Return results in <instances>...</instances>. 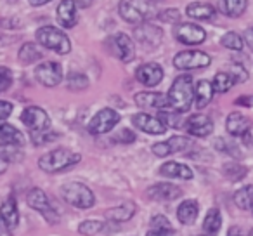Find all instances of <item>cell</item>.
Here are the masks:
<instances>
[{
	"instance_id": "cell-22",
	"label": "cell",
	"mask_w": 253,
	"mask_h": 236,
	"mask_svg": "<svg viewBox=\"0 0 253 236\" xmlns=\"http://www.w3.org/2000/svg\"><path fill=\"white\" fill-rule=\"evenodd\" d=\"M0 217H2V222L4 226L9 229V231H14L19 224V212H18V203H16L14 196L5 198V201L0 207Z\"/></svg>"
},
{
	"instance_id": "cell-25",
	"label": "cell",
	"mask_w": 253,
	"mask_h": 236,
	"mask_svg": "<svg viewBox=\"0 0 253 236\" xmlns=\"http://www.w3.org/2000/svg\"><path fill=\"white\" fill-rule=\"evenodd\" d=\"M213 85L208 80H200L194 87V104L198 109H203L213 99Z\"/></svg>"
},
{
	"instance_id": "cell-36",
	"label": "cell",
	"mask_w": 253,
	"mask_h": 236,
	"mask_svg": "<svg viewBox=\"0 0 253 236\" xmlns=\"http://www.w3.org/2000/svg\"><path fill=\"white\" fill-rule=\"evenodd\" d=\"M66 84H68V89H70V91H84V89L88 85V80L84 73H80V71H71L66 78Z\"/></svg>"
},
{
	"instance_id": "cell-21",
	"label": "cell",
	"mask_w": 253,
	"mask_h": 236,
	"mask_svg": "<svg viewBox=\"0 0 253 236\" xmlns=\"http://www.w3.org/2000/svg\"><path fill=\"white\" fill-rule=\"evenodd\" d=\"M250 127H252V120L248 116H245L243 113H231L225 120V129L231 136L234 138H245L246 134L250 132Z\"/></svg>"
},
{
	"instance_id": "cell-45",
	"label": "cell",
	"mask_w": 253,
	"mask_h": 236,
	"mask_svg": "<svg viewBox=\"0 0 253 236\" xmlns=\"http://www.w3.org/2000/svg\"><path fill=\"white\" fill-rule=\"evenodd\" d=\"M12 102H9V101H0V122H4L5 118H9L11 116V113H12Z\"/></svg>"
},
{
	"instance_id": "cell-12",
	"label": "cell",
	"mask_w": 253,
	"mask_h": 236,
	"mask_svg": "<svg viewBox=\"0 0 253 236\" xmlns=\"http://www.w3.org/2000/svg\"><path fill=\"white\" fill-rule=\"evenodd\" d=\"M193 146L189 138H180V136H173L170 138L169 141H162V142H156L153 144V153L156 156H169V155H173V153H186L187 149Z\"/></svg>"
},
{
	"instance_id": "cell-51",
	"label": "cell",
	"mask_w": 253,
	"mask_h": 236,
	"mask_svg": "<svg viewBox=\"0 0 253 236\" xmlns=\"http://www.w3.org/2000/svg\"><path fill=\"white\" fill-rule=\"evenodd\" d=\"M75 2H77V5H80V7L85 9V7H90L94 0H75Z\"/></svg>"
},
{
	"instance_id": "cell-23",
	"label": "cell",
	"mask_w": 253,
	"mask_h": 236,
	"mask_svg": "<svg viewBox=\"0 0 253 236\" xmlns=\"http://www.w3.org/2000/svg\"><path fill=\"white\" fill-rule=\"evenodd\" d=\"M186 14L196 21H210L215 18V7L207 2H191L186 7Z\"/></svg>"
},
{
	"instance_id": "cell-9",
	"label": "cell",
	"mask_w": 253,
	"mask_h": 236,
	"mask_svg": "<svg viewBox=\"0 0 253 236\" xmlns=\"http://www.w3.org/2000/svg\"><path fill=\"white\" fill-rule=\"evenodd\" d=\"M35 78L43 87H56L63 82V66L56 61H43L35 68Z\"/></svg>"
},
{
	"instance_id": "cell-56",
	"label": "cell",
	"mask_w": 253,
	"mask_h": 236,
	"mask_svg": "<svg viewBox=\"0 0 253 236\" xmlns=\"http://www.w3.org/2000/svg\"><path fill=\"white\" fill-rule=\"evenodd\" d=\"M0 221H2V217H0Z\"/></svg>"
},
{
	"instance_id": "cell-2",
	"label": "cell",
	"mask_w": 253,
	"mask_h": 236,
	"mask_svg": "<svg viewBox=\"0 0 253 236\" xmlns=\"http://www.w3.org/2000/svg\"><path fill=\"white\" fill-rule=\"evenodd\" d=\"M82 160V156L78 153H73L70 149H54V151L45 153L43 156L39 158V167L47 174H57L68 170L71 167H75Z\"/></svg>"
},
{
	"instance_id": "cell-24",
	"label": "cell",
	"mask_w": 253,
	"mask_h": 236,
	"mask_svg": "<svg viewBox=\"0 0 253 236\" xmlns=\"http://www.w3.org/2000/svg\"><path fill=\"white\" fill-rule=\"evenodd\" d=\"M160 174L165 177H172V179H184V181L193 179V170L179 162H165L160 167Z\"/></svg>"
},
{
	"instance_id": "cell-33",
	"label": "cell",
	"mask_w": 253,
	"mask_h": 236,
	"mask_svg": "<svg viewBox=\"0 0 253 236\" xmlns=\"http://www.w3.org/2000/svg\"><path fill=\"white\" fill-rule=\"evenodd\" d=\"M234 203L241 210H248L253 207V186H245L234 193Z\"/></svg>"
},
{
	"instance_id": "cell-17",
	"label": "cell",
	"mask_w": 253,
	"mask_h": 236,
	"mask_svg": "<svg viewBox=\"0 0 253 236\" xmlns=\"http://www.w3.org/2000/svg\"><path fill=\"white\" fill-rule=\"evenodd\" d=\"M146 193H148V196L151 200H160V201H172L182 196V189L170 183H158L155 186L148 188Z\"/></svg>"
},
{
	"instance_id": "cell-30",
	"label": "cell",
	"mask_w": 253,
	"mask_h": 236,
	"mask_svg": "<svg viewBox=\"0 0 253 236\" xmlns=\"http://www.w3.org/2000/svg\"><path fill=\"white\" fill-rule=\"evenodd\" d=\"M18 56H19V61H21L23 64H32V63H35V61L42 59L43 54H42V49H40L37 44L26 42L21 46Z\"/></svg>"
},
{
	"instance_id": "cell-41",
	"label": "cell",
	"mask_w": 253,
	"mask_h": 236,
	"mask_svg": "<svg viewBox=\"0 0 253 236\" xmlns=\"http://www.w3.org/2000/svg\"><path fill=\"white\" fill-rule=\"evenodd\" d=\"M151 229H158V231H167V229H172L170 221L165 215H155L151 219Z\"/></svg>"
},
{
	"instance_id": "cell-16",
	"label": "cell",
	"mask_w": 253,
	"mask_h": 236,
	"mask_svg": "<svg viewBox=\"0 0 253 236\" xmlns=\"http://www.w3.org/2000/svg\"><path fill=\"white\" fill-rule=\"evenodd\" d=\"M135 77L146 87H155L163 80V68L158 63H144L137 68Z\"/></svg>"
},
{
	"instance_id": "cell-6",
	"label": "cell",
	"mask_w": 253,
	"mask_h": 236,
	"mask_svg": "<svg viewBox=\"0 0 253 236\" xmlns=\"http://www.w3.org/2000/svg\"><path fill=\"white\" fill-rule=\"evenodd\" d=\"M26 201H28V205L33 208V210L42 214L43 219H45L49 224H57V222H59V214H57L56 208L50 205L49 196H47L40 188L30 189L28 194H26Z\"/></svg>"
},
{
	"instance_id": "cell-49",
	"label": "cell",
	"mask_w": 253,
	"mask_h": 236,
	"mask_svg": "<svg viewBox=\"0 0 253 236\" xmlns=\"http://www.w3.org/2000/svg\"><path fill=\"white\" fill-rule=\"evenodd\" d=\"M148 236H173L172 229H167V231H158V229H151L148 233Z\"/></svg>"
},
{
	"instance_id": "cell-54",
	"label": "cell",
	"mask_w": 253,
	"mask_h": 236,
	"mask_svg": "<svg viewBox=\"0 0 253 236\" xmlns=\"http://www.w3.org/2000/svg\"><path fill=\"white\" fill-rule=\"evenodd\" d=\"M248 236H253V229H252V231H250V235Z\"/></svg>"
},
{
	"instance_id": "cell-7",
	"label": "cell",
	"mask_w": 253,
	"mask_h": 236,
	"mask_svg": "<svg viewBox=\"0 0 253 236\" xmlns=\"http://www.w3.org/2000/svg\"><path fill=\"white\" fill-rule=\"evenodd\" d=\"M120 122V113L116 109L111 108H102L101 111H97L94 115V118L88 124V132L94 136H101V134H108L109 131L118 125Z\"/></svg>"
},
{
	"instance_id": "cell-40",
	"label": "cell",
	"mask_w": 253,
	"mask_h": 236,
	"mask_svg": "<svg viewBox=\"0 0 253 236\" xmlns=\"http://www.w3.org/2000/svg\"><path fill=\"white\" fill-rule=\"evenodd\" d=\"M229 73L234 77L236 84H243V82L248 80V71H246L241 64H231V68H229Z\"/></svg>"
},
{
	"instance_id": "cell-42",
	"label": "cell",
	"mask_w": 253,
	"mask_h": 236,
	"mask_svg": "<svg viewBox=\"0 0 253 236\" xmlns=\"http://www.w3.org/2000/svg\"><path fill=\"white\" fill-rule=\"evenodd\" d=\"M158 18L165 23H179L180 21V12L177 11V9H167V11L160 12Z\"/></svg>"
},
{
	"instance_id": "cell-5",
	"label": "cell",
	"mask_w": 253,
	"mask_h": 236,
	"mask_svg": "<svg viewBox=\"0 0 253 236\" xmlns=\"http://www.w3.org/2000/svg\"><path fill=\"white\" fill-rule=\"evenodd\" d=\"M118 12L123 21L141 25L149 16V4L148 0H120Z\"/></svg>"
},
{
	"instance_id": "cell-1",
	"label": "cell",
	"mask_w": 253,
	"mask_h": 236,
	"mask_svg": "<svg viewBox=\"0 0 253 236\" xmlns=\"http://www.w3.org/2000/svg\"><path fill=\"white\" fill-rule=\"evenodd\" d=\"M170 111L186 113L194 102V82L191 75H180L173 80L169 94H167Z\"/></svg>"
},
{
	"instance_id": "cell-34",
	"label": "cell",
	"mask_w": 253,
	"mask_h": 236,
	"mask_svg": "<svg viewBox=\"0 0 253 236\" xmlns=\"http://www.w3.org/2000/svg\"><path fill=\"white\" fill-rule=\"evenodd\" d=\"M220 44L229 50H241L243 46H245V42H243V37L239 35V33H236V32L224 33V35H222V39H220Z\"/></svg>"
},
{
	"instance_id": "cell-14",
	"label": "cell",
	"mask_w": 253,
	"mask_h": 236,
	"mask_svg": "<svg viewBox=\"0 0 253 236\" xmlns=\"http://www.w3.org/2000/svg\"><path fill=\"white\" fill-rule=\"evenodd\" d=\"M132 124L139 129V131L146 132L151 136H162L167 132V125L160 120L158 116L148 115V113H137L132 116Z\"/></svg>"
},
{
	"instance_id": "cell-28",
	"label": "cell",
	"mask_w": 253,
	"mask_h": 236,
	"mask_svg": "<svg viewBox=\"0 0 253 236\" xmlns=\"http://www.w3.org/2000/svg\"><path fill=\"white\" fill-rule=\"evenodd\" d=\"M0 141H2V144L23 146L25 144V136H23L21 131H18L14 125L0 122Z\"/></svg>"
},
{
	"instance_id": "cell-52",
	"label": "cell",
	"mask_w": 253,
	"mask_h": 236,
	"mask_svg": "<svg viewBox=\"0 0 253 236\" xmlns=\"http://www.w3.org/2000/svg\"><path fill=\"white\" fill-rule=\"evenodd\" d=\"M0 236H12V235H11V231H9V229L5 228L4 231H2V229H0Z\"/></svg>"
},
{
	"instance_id": "cell-32",
	"label": "cell",
	"mask_w": 253,
	"mask_h": 236,
	"mask_svg": "<svg viewBox=\"0 0 253 236\" xmlns=\"http://www.w3.org/2000/svg\"><path fill=\"white\" fill-rule=\"evenodd\" d=\"M220 226H222L220 210H218V208H211L203 221V231L207 233V235H217Z\"/></svg>"
},
{
	"instance_id": "cell-53",
	"label": "cell",
	"mask_w": 253,
	"mask_h": 236,
	"mask_svg": "<svg viewBox=\"0 0 253 236\" xmlns=\"http://www.w3.org/2000/svg\"><path fill=\"white\" fill-rule=\"evenodd\" d=\"M234 231H236V229H231V231H229V236H241V235H239V231H238V235H234Z\"/></svg>"
},
{
	"instance_id": "cell-29",
	"label": "cell",
	"mask_w": 253,
	"mask_h": 236,
	"mask_svg": "<svg viewBox=\"0 0 253 236\" xmlns=\"http://www.w3.org/2000/svg\"><path fill=\"white\" fill-rule=\"evenodd\" d=\"M220 12L227 18H239L248 7V0H220Z\"/></svg>"
},
{
	"instance_id": "cell-11",
	"label": "cell",
	"mask_w": 253,
	"mask_h": 236,
	"mask_svg": "<svg viewBox=\"0 0 253 236\" xmlns=\"http://www.w3.org/2000/svg\"><path fill=\"white\" fill-rule=\"evenodd\" d=\"M177 42L184 44V46H200L207 39V32H205L201 26L194 25V23H182V25H177L175 32Z\"/></svg>"
},
{
	"instance_id": "cell-19",
	"label": "cell",
	"mask_w": 253,
	"mask_h": 236,
	"mask_svg": "<svg viewBox=\"0 0 253 236\" xmlns=\"http://www.w3.org/2000/svg\"><path fill=\"white\" fill-rule=\"evenodd\" d=\"M135 39L139 40V42L142 44V46L146 47H156L160 46V42H162V30L158 28V26L155 25H149V23H141V25L135 28Z\"/></svg>"
},
{
	"instance_id": "cell-50",
	"label": "cell",
	"mask_w": 253,
	"mask_h": 236,
	"mask_svg": "<svg viewBox=\"0 0 253 236\" xmlns=\"http://www.w3.org/2000/svg\"><path fill=\"white\" fill-rule=\"evenodd\" d=\"M30 5H33V7H40V5H45L49 4V2H52V0H28Z\"/></svg>"
},
{
	"instance_id": "cell-10",
	"label": "cell",
	"mask_w": 253,
	"mask_h": 236,
	"mask_svg": "<svg viewBox=\"0 0 253 236\" xmlns=\"http://www.w3.org/2000/svg\"><path fill=\"white\" fill-rule=\"evenodd\" d=\"M21 122L32 132H45L50 127L49 115H47L45 109L39 108V106H28V108L23 109Z\"/></svg>"
},
{
	"instance_id": "cell-57",
	"label": "cell",
	"mask_w": 253,
	"mask_h": 236,
	"mask_svg": "<svg viewBox=\"0 0 253 236\" xmlns=\"http://www.w3.org/2000/svg\"><path fill=\"white\" fill-rule=\"evenodd\" d=\"M252 210H253V207H252Z\"/></svg>"
},
{
	"instance_id": "cell-27",
	"label": "cell",
	"mask_w": 253,
	"mask_h": 236,
	"mask_svg": "<svg viewBox=\"0 0 253 236\" xmlns=\"http://www.w3.org/2000/svg\"><path fill=\"white\" fill-rule=\"evenodd\" d=\"M198 214H200V205L196 200H186L179 205L177 208V219L180 221V224L191 226L196 221Z\"/></svg>"
},
{
	"instance_id": "cell-26",
	"label": "cell",
	"mask_w": 253,
	"mask_h": 236,
	"mask_svg": "<svg viewBox=\"0 0 253 236\" xmlns=\"http://www.w3.org/2000/svg\"><path fill=\"white\" fill-rule=\"evenodd\" d=\"M135 214V203L134 201H126V203H122L115 208H109L106 210V219L111 222H125L130 221Z\"/></svg>"
},
{
	"instance_id": "cell-55",
	"label": "cell",
	"mask_w": 253,
	"mask_h": 236,
	"mask_svg": "<svg viewBox=\"0 0 253 236\" xmlns=\"http://www.w3.org/2000/svg\"><path fill=\"white\" fill-rule=\"evenodd\" d=\"M200 236H205V235H200Z\"/></svg>"
},
{
	"instance_id": "cell-35",
	"label": "cell",
	"mask_w": 253,
	"mask_h": 236,
	"mask_svg": "<svg viewBox=\"0 0 253 236\" xmlns=\"http://www.w3.org/2000/svg\"><path fill=\"white\" fill-rule=\"evenodd\" d=\"M104 224L102 221H95V219H88V221H84L80 226H78V233L84 236H95L102 231Z\"/></svg>"
},
{
	"instance_id": "cell-39",
	"label": "cell",
	"mask_w": 253,
	"mask_h": 236,
	"mask_svg": "<svg viewBox=\"0 0 253 236\" xmlns=\"http://www.w3.org/2000/svg\"><path fill=\"white\" fill-rule=\"evenodd\" d=\"M12 85V71L7 66H0V94Z\"/></svg>"
},
{
	"instance_id": "cell-44",
	"label": "cell",
	"mask_w": 253,
	"mask_h": 236,
	"mask_svg": "<svg viewBox=\"0 0 253 236\" xmlns=\"http://www.w3.org/2000/svg\"><path fill=\"white\" fill-rule=\"evenodd\" d=\"M217 148H220L222 151L229 153V155H232V156H238L239 155L238 148H236L234 144H229V142L224 141V139H218V141H217Z\"/></svg>"
},
{
	"instance_id": "cell-3",
	"label": "cell",
	"mask_w": 253,
	"mask_h": 236,
	"mask_svg": "<svg viewBox=\"0 0 253 236\" xmlns=\"http://www.w3.org/2000/svg\"><path fill=\"white\" fill-rule=\"evenodd\" d=\"M37 40L42 47L52 50L57 54H70L71 52V40L68 35L54 26H42L37 30Z\"/></svg>"
},
{
	"instance_id": "cell-20",
	"label": "cell",
	"mask_w": 253,
	"mask_h": 236,
	"mask_svg": "<svg viewBox=\"0 0 253 236\" xmlns=\"http://www.w3.org/2000/svg\"><path fill=\"white\" fill-rule=\"evenodd\" d=\"M135 104L139 108L144 109H163L169 108V101H167V95L162 92H139L135 95Z\"/></svg>"
},
{
	"instance_id": "cell-48",
	"label": "cell",
	"mask_w": 253,
	"mask_h": 236,
	"mask_svg": "<svg viewBox=\"0 0 253 236\" xmlns=\"http://www.w3.org/2000/svg\"><path fill=\"white\" fill-rule=\"evenodd\" d=\"M7 165H9V158L4 155V151H0V174H4L7 170Z\"/></svg>"
},
{
	"instance_id": "cell-38",
	"label": "cell",
	"mask_w": 253,
	"mask_h": 236,
	"mask_svg": "<svg viewBox=\"0 0 253 236\" xmlns=\"http://www.w3.org/2000/svg\"><path fill=\"white\" fill-rule=\"evenodd\" d=\"M160 120L163 122V124L167 125V127H173V129H182V125H184V122L180 120V113H177V111H167V109H163L162 113H160V116H158Z\"/></svg>"
},
{
	"instance_id": "cell-31",
	"label": "cell",
	"mask_w": 253,
	"mask_h": 236,
	"mask_svg": "<svg viewBox=\"0 0 253 236\" xmlns=\"http://www.w3.org/2000/svg\"><path fill=\"white\" fill-rule=\"evenodd\" d=\"M211 85H213V91L218 92V94H224V92H229L232 87L236 85V80L229 71H218L217 75L211 80Z\"/></svg>"
},
{
	"instance_id": "cell-46",
	"label": "cell",
	"mask_w": 253,
	"mask_h": 236,
	"mask_svg": "<svg viewBox=\"0 0 253 236\" xmlns=\"http://www.w3.org/2000/svg\"><path fill=\"white\" fill-rule=\"evenodd\" d=\"M243 42H245L246 46H248V49L253 52V26L245 32V35H243Z\"/></svg>"
},
{
	"instance_id": "cell-15",
	"label": "cell",
	"mask_w": 253,
	"mask_h": 236,
	"mask_svg": "<svg viewBox=\"0 0 253 236\" xmlns=\"http://www.w3.org/2000/svg\"><path fill=\"white\" fill-rule=\"evenodd\" d=\"M184 127L194 138H208L213 132V122L207 115H193L184 122Z\"/></svg>"
},
{
	"instance_id": "cell-13",
	"label": "cell",
	"mask_w": 253,
	"mask_h": 236,
	"mask_svg": "<svg viewBox=\"0 0 253 236\" xmlns=\"http://www.w3.org/2000/svg\"><path fill=\"white\" fill-rule=\"evenodd\" d=\"M111 52L123 63H130L135 57V46L125 33H116L111 39Z\"/></svg>"
},
{
	"instance_id": "cell-47",
	"label": "cell",
	"mask_w": 253,
	"mask_h": 236,
	"mask_svg": "<svg viewBox=\"0 0 253 236\" xmlns=\"http://www.w3.org/2000/svg\"><path fill=\"white\" fill-rule=\"evenodd\" d=\"M234 102L238 106H253V95H241Z\"/></svg>"
},
{
	"instance_id": "cell-4",
	"label": "cell",
	"mask_w": 253,
	"mask_h": 236,
	"mask_svg": "<svg viewBox=\"0 0 253 236\" xmlns=\"http://www.w3.org/2000/svg\"><path fill=\"white\" fill-rule=\"evenodd\" d=\"M61 196L71 207L82 208V210L92 208L95 203V196L92 189L82 183H66L61 188Z\"/></svg>"
},
{
	"instance_id": "cell-8",
	"label": "cell",
	"mask_w": 253,
	"mask_h": 236,
	"mask_svg": "<svg viewBox=\"0 0 253 236\" xmlns=\"http://www.w3.org/2000/svg\"><path fill=\"white\" fill-rule=\"evenodd\" d=\"M211 64V57L203 50H182L173 57L177 70H200Z\"/></svg>"
},
{
	"instance_id": "cell-18",
	"label": "cell",
	"mask_w": 253,
	"mask_h": 236,
	"mask_svg": "<svg viewBox=\"0 0 253 236\" xmlns=\"http://www.w3.org/2000/svg\"><path fill=\"white\" fill-rule=\"evenodd\" d=\"M56 18L63 28H73L78 23L77 2L75 0H63L56 9Z\"/></svg>"
},
{
	"instance_id": "cell-43",
	"label": "cell",
	"mask_w": 253,
	"mask_h": 236,
	"mask_svg": "<svg viewBox=\"0 0 253 236\" xmlns=\"http://www.w3.org/2000/svg\"><path fill=\"white\" fill-rule=\"evenodd\" d=\"M115 142H134L135 141V134L132 131H128V129H123V131H120L118 134L115 136V139H113Z\"/></svg>"
},
{
	"instance_id": "cell-37",
	"label": "cell",
	"mask_w": 253,
	"mask_h": 236,
	"mask_svg": "<svg viewBox=\"0 0 253 236\" xmlns=\"http://www.w3.org/2000/svg\"><path fill=\"white\" fill-rule=\"evenodd\" d=\"M246 167L241 163H225L224 165V174L229 181H241L246 176Z\"/></svg>"
}]
</instances>
